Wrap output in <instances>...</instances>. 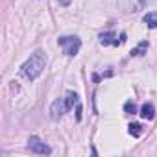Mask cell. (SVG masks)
I'll return each mask as SVG.
<instances>
[{
    "instance_id": "6da1fadb",
    "label": "cell",
    "mask_w": 157,
    "mask_h": 157,
    "mask_svg": "<svg viewBox=\"0 0 157 157\" xmlns=\"http://www.w3.org/2000/svg\"><path fill=\"white\" fill-rule=\"evenodd\" d=\"M44 67H46V56H44V52L43 50H35L26 59V63L21 67V74L26 78V80L33 82L35 78L41 76V72L44 70Z\"/></svg>"
},
{
    "instance_id": "7a4b0ae2",
    "label": "cell",
    "mask_w": 157,
    "mask_h": 157,
    "mask_svg": "<svg viewBox=\"0 0 157 157\" xmlns=\"http://www.w3.org/2000/svg\"><path fill=\"white\" fill-rule=\"evenodd\" d=\"M59 46L63 48V52L68 56V57H74L82 48V39L78 35H65V37H59L57 39Z\"/></svg>"
},
{
    "instance_id": "3957f363",
    "label": "cell",
    "mask_w": 157,
    "mask_h": 157,
    "mask_svg": "<svg viewBox=\"0 0 157 157\" xmlns=\"http://www.w3.org/2000/svg\"><path fill=\"white\" fill-rule=\"evenodd\" d=\"M28 148H30V151L39 153V155H50L52 153V148L46 142H43L39 137H35V135H32L28 139Z\"/></svg>"
},
{
    "instance_id": "277c9868",
    "label": "cell",
    "mask_w": 157,
    "mask_h": 157,
    "mask_svg": "<svg viewBox=\"0 0 157 157\" xmlns=\"http://www.w3.org/2000/svg\"><path fill=\"white\" fill-rule=\"evenodd\" d=\"M150 0H118V8L124 11V13H135V11H140Z\"/></svg>"
},
{
    "instance_id": "5b68a950",
    "label": "cell",
    "mask_w": 157,
    "mask_h": 157,
    "mask_svg": "<svg viewBox=\"0 0 157 157\" xmlns=\"http://www.w3.org/2000/svg\"><path fill=\"white\" fill-rule=\"evenodd\" d=\"M67 111H70V109H68L65 98H57V100H54L52 105H50V117H52L54 120H59Z\"/></svg>"
},
{
    "instance_id": "8992f818",
    "label": "cell",
    "mask_w": 157,
    "mask_h": 157,
    "mask_svg": "<svg viewBox=\"0 0 157 157\" xmlns=\"http://www.w3.org/2000/svg\"><path fill=\"white\" fill-rule=\"evenodd\" d=\"M100 43H102L104 46H109V44H113V46H118L122 41H118V39H117L115 32H105V33H100Z\"/></svg>"
},
{
    "instance_id": "52a82bcc",
    "label": "cell",
    "mask_w": 157,
    "mask_h": 157,
    "mask_svg": "<svg viewBox=\"0 0 157 157\" xmlns=\"http://www.w3.org/2000/svg\"><path fill=\"white\" fill-rule=\"evenodd\" d=\"M140 117H142V118H146V120H151V118L155 117V109H153V105L146 102V104L140 107Z\"/></svg>"
},
{
    "instance_id": "ba28073f",
    "label": "cell",
    "mask_w": 157,
    "mask_h": 157,
    "mask_svg": "<svg viewBox=\"0 0 157 157\" xmlns=\"http://www.w3.org/2000/svg\"><path fill=\"white\" fill-rule=\"evenodd\" d=\"M144 24L148 26V28H157V11H150V13H146L144 15Z\"/></svg>"
},
{
    "instance_id": "9c48e42d",
    "label": "cell",
    "mask_w": 157,
    "mask_h": 157,
    "mask_svg": "<svg viewBox=\"0 0 157 157\" xmlns=\"http://www.w3.org/2000/svg\"><path fill=\"white\" fill-rule=\"evenodd\" d=\"M148 50V41H140L133 50H131V56H144Z\"/></svg>"
},
{
    "instance_id": "30bf717a",
    "label": "cell",
    "mask_w": 157,
    "mask_h": 157,
    "mask_svg": "<svg viewBox=\"0 0 157 157\" xmlns=\"http://www.w3.org/2000/svg\"><path fill=\"white\" fill-rule=\"evenodd\" d=\"M67 105H68V109H72L74 105H78V104H80V100H78V94L76 93H72V91H68L67 93Z\"/></svg>"
},
{
    "instance_id": "8fae6325",
    "label": "cell",
    "mask_w": 157,
    "mask_h": 157,
    "mask_svg": "<svg viewBox=\"0 0 157 157\" xmlns=\"http://www.w3.org/2000/svg\"><path fill=\"white\" fill-rule=\"evenodd\" d=\"M128 131H129V135H133V137H140L142 126H140V124H129V126H128Z\"/></svg>"
},
{
    "instance_id": "7c38bea8",
    "label": "cell",
    "mask_w": 157,
    "mask_h": 157,
    "mask_svg": "<svg viewBox=\"0 0 157 157\" xmlns=\"http://www.w3.org/2000/svg\"><path fill=\"white\" fill-rule=\"evenodd\" d=\"M124 111L128 113V115H133V113H137V105H135V102H126L124 104Z\"/></svg>"
},
{
    "instance_id": "4fadbf2b",
    "label": "cell",
    "mask_w": 157,
    "mask_h": 157,
    "mask_svg": "<svg viewBox=\"0 0 157 157\" xmlns=\"http://www.w3.org/2000/svg\"><path fill=\"white\" fill-rule=\"evenodd\" d=\"M76 118H78V122L82 120V104H78V105H76Z\"/></svg>"
},
{
    "instance_id": "5bb4252c",
    "label": "cell",
    "mask_w": 157,
    "mask_h": 157,
    "mask_svg": "<svg viewBox=\"0 0 157 157\" xmlns=\"http://www.w3.org/2000/svg\"><path fill=\"white\" fill-rule=\"evenodd\" d=\"M59 2H63V4H68V0H59Z\"/></svg>"
}]
</instances>
